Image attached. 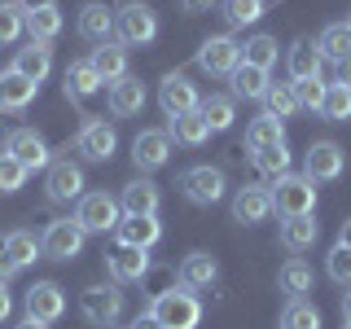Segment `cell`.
Returning <instances> with one entry per match:
<instances>
[{
  "label": "cell",
  "instance_id": "cell-56",
  "mask_svg": "<svg viewBox=\"0 0 351 329\" xmlns=\"http://www.w3.org/2000/svg\"><path fill=\"white\" fill-rule=\"evenodd\" d=\"M343 329H351V321H347V325H343Z\"/></svg>",
  "mask_w": 351,
  "mask_h": 329
},
{
  "label": "cell",
  "instance_id": "cell-16",
  "mask_svg": "<svg viewBox=\"0 0 351 329\" xmlns=\"http://www.w3.org/2000/svg\"><path fill=\"white\" fill-rule=\"evenodd\" d=\"M114 237H119V246H128V250H149V246H158L162 224H158V215H123L119 228H114Z\"/></svg>",
  "mask_w": 351,
  "mask_h": 329
},
{
  "label": "cell",
  "instance_id": "cell-33",
  "mask_svg": "<svg viewBox=\"0 0 351 329\" xmlns=\"http://www.w3.org/2000/svg\"><path fill=\"white\" fill-rule=\"evenodd\" d=\"M167 136H176L180 145L197 149V145H202L206 136H211V127H206L202 110H193V114H180V119H171V123H167Z\"/></svg>",
  "mask_w": 351,
  "mask_h": 329
},
{
  "label": "cell",
  "instance_id": "cell-7",
  "mask_svg": "<svg viewBox=\"0 0 351 329\" xmlns=\"http://www.w3.org/2000/svg\"><path fill=\"white\" fill-rule=\"evenodd\" d=\"M158 106H162V114H167V119L193 114V110L202 106V97H197V84L189 80V75H180V71L162 75V84H158Z\"/></svg>",
  "mask_w": 351,
  "mask_h": 329
},
{
  "label": "cell",
  "instance_id": "cell-27",
  "mask_svg": "<svg viewBox=\"0 0 351 329\" xmlns=\"http://www.w3.org/2000/svg\"><path fill=\"white\" fill-rule=\"evenodd\" d=\"M101 88L106 84H101V75L93 71V62H88V58L66 66V97H71V101H88V97H97Z\"/></svg>",
  "mask_w": 351,
  "mask_h": 329
},
{
  "label": "cell",
  "instance_id": "cell-19",
  "mask_svg": "<svg viewBox=\"0 0 351 329\" xmlns=\"http://www.w3.org/2000/svg\"><path fill=\"white\" fill-rule=\"evenodd\" d=\"M40 84H31L27 75H18L14 66L9 71H0V110H9V114H22L31 101H36Z\"/></svg>",
  "mask_w": 351,
  "mask_h": 329
},
{
  "label": "cell",
  "instance_id": "cell-38",
  "mask_svg": "<svg viewBox=\"0 0 351 329\" xmlns=\"http://www.w3.org/2000/svg\"><path fill=\"white\" fill-rule=\"evenodd\" d=\"M277 285H281V294H290V299H303V294L312 290V268H307L303 259H290V263L281 268Z\"/></svg>",
  "mask_w": 351,
  "mask_h": 329
},
{
  "label": "cell",
  "instance_id": "cell-3",
  "mask_svg": "<svg viewBox=\"0 0 351 329\" xmlns=\"http://www.w3.org/2000/svg\"><path fill=\"white\" fill-rule=\"evenodd\" d=\"M312 211H316V180L290 171L272 184V215L294 219V215H312Z\"/></svg>",
  "mask_w": 351,
  "mask_h": 329
},
{
  "label": "cell",
  "instance_id": "cell-29",
  "mask_svg": "<svg viewBox=\"0 0 351 329\" xmlns=\"http://www.w3.org/2000/svg\"><path fill=\"white\" fill-rule=\"evenodd\" d=\"M316 237H321V224H316V215L281 219V246H285V250H294V255H303L307 246H316Z\"/></svg>",
  "mask_w": 351,
  "mask_h": 329
},
{
  "label": "cell",
  "instance_id": "cell-37",
  "mask_svg": "<svg viewBox=\"0 0 351 329\" xmlns=\"http://www.w3.org/2000/svg\"><path fill=\"white\" fill-rule=\"evenodd\" d=\"M197 110H202V119H206L211 132H228L233 119H237V101H233V97H206Z\"/></svg>",
  "mask_w": 351,
  "mask_h": 329
},
{
  "label": "cell",
  "instance_id": "cell-42",
  "mask_svg": "<svg viewBox=\"0 0 351 329\" xmlns=\"http://www.w3.org/2000/svg\"><path fill=\"white\" fill-rule=\"evenodd\" d=\"M27 31V9L18 0H0V44H14Z\"/></svg>",
  "mask_w": 351,
  "mask_h": 329
},
{
  "label": "cell",
  "instance_id": "cell-24",
  "mask_svg": "<svg viewBox=\"0 0 351 329\" xmlns=\"http://www.w3.org/2000/svg\"><path fill=\"white\" fill-rule=\"evenodd\" d=\"M88 62H93V71H97V75H101V84H119V80L128 75V49H123L119 40L97 44Z\"/></svg>",
  "mask_w": 351,
  "mask_h": 329
},
{
  "label": "cell",
  "instance_id": "cell-50",
  "mask_svg": "<svg viewBox=\"0 0 351 329\" xmlns=\"http://www.w3.org/2000/svg\"><path fill=\"white\" fill-rule=\"evenodd\" d=\"M128 329H162V325H158V321H154V316H149V312H141V316H136V321H132Z\"/></svg>",
  "mask_w": 351,
  "mask_h": 329
},
{
  "label": "cell",
  "instance_id": "cell-15",
  "mask_svg": "<svg viewBox=\"0 0 351 329\" xmlns=\"http://www.w3.org/2000/svg\"><path fill=\"white\" fill-rule=\"evenodd\" d=\"M272 215V189L268 184H241L233 193V219L237 224H263Z\"/></svg>",
  "mask_w": 351,
  "mask_h": 329
},
{
  "label": "cell",
  "instance_id": "cell-44",
  "mask_svg": "<svg viewBox=\"0 0 351 329\" xmlns=\"http://www.w3.org/2000/svg\"><path fill=\"white\" fill-rule=\"evenodd\" d=\"M27 167L14 158V154H0V193H18L22 184H27Z\"/></svg>",
  "mask_w": 351,
  "mask_h": 329
},
{
  "label": "cell",
  "instance_id": "cell-31",
  "mask_svg": "<svg viewBox=\"0 0 351 329\" xmlns=\"http://www.w3.org/2000/svg\"><path fill=\"white\" fill-rule=\"evenodd\" d=\"M299 93H294V84H268V93H263V114H272V119H294L299 114Z\"/></svg>",
  "mask_w": 351,
  "mask_h": 329
},
{
  "label": "cell",
  "instance_id": "cell-4",
  "mask_svg": "<svg viewBox=\"0 0 351 329\" xmlns=\"http://www.w3.org/2000/svg\"><path fill=\"white\" fill-rule=\"evenodd\" d=\"M180 189H184V197H189L193 206H215L219 197L228 193V180H224L219 167H211V162H197V167H189L180 175Z\"/></svg>",
  "mask_w": 351,
  "mask_h": 329
},
{
  "label": "cell",
  "instance_id": "cell-23",
  "mask_svg": "<svg viewBox=\"0 0 351 329\" xmlns=\"http://www.w3.org/2000/svg\"><path fill=\"white\" fill-rule=\"evenodd\" d=\"M80 36L88 44H110L114 40V14L106 5H97V0H88L80 9Z\"/></svg>",
  "mask_w": 351,
  "mask_h": 329
},
{
  "label": "cell",
  "instance_id": "cell-9",
  "mask_svg": "<svg viewBox=\"0 0 351 329\" xmlns=\"http://www.w3.org/2000/svg\"><path fill=\"white\" fill-rule=\"evenodd\" d=\"M123 290L119 285H88V290L80 294V312H84V321H93V325H114L119 316H123Z\"/></svg>",
  "mask_w": 351,
  "mask_h": 329
},
{
  "label": "cell",
  "instance_id": "cell-20",
  "mask_svg": "<svg viewBox=\"0 0 351 329\" xmlns=\"http://www.w3.org/2000/svg\"><path fill=\"white\" fill-rule=\"evenodd\" d=\"M321 49H316V40H307V36H299L290 44V53H285V66H290V80L294 84H303V80H316L321 75Z\"/></svg>",
  "mask_w": 351,
  "mask_h": 329
},
{
  "label": "cell",
  "instance_id": "cell-45",
  "mask_svg": "<svg viewBox=\"0 0 351 329\" xmlns=\"http://www.w3.org/2000/svg\"><path fill=\"white\" fill-rule=\"evenodd\" d=\"M325 272H329V281L351 285V250H347V246H334V250L325 255Z\"/></svg>",
  "mask_w": 351,
  "mask_h": 329
},
{
  "label": "cell",
  "instance_id": "cell-49",
  "mask_svg": "<svg viewBox=\"0 0 351 329\" xmlns=\"http://www.w3.org/2000/svg\"><path fill=\"white\" fill-rule=\"evenodd\" d=\"M27 14H36V9H58V0H18Z\"/></svg>",
  "mask_w": 351,
  "mask_h": 329
},
{
  "label": "cell",
  "instance_id": "cell-41",
  "mask_svg": "<svg viewBox=\"0 0 351 329\" xmlns=\"http://www.w3.org/2000/svg\"><path fill=\"white\" fill-rule=\"evenodd\" d=\"M321 119H329V123H347V119H351V88L347 84H329L325 88Z\"/></svg>",
  "mask_w": 351,
  "mask_h": 329
},
{
  "label": "cell",
  "instance_id": "cell-54",
  "mask_svg": "<svg viewBox=\"0 0 351 329\" xmlns=\"http://www.w3.org/2000/svg\"><path fill=\"white\" fill-rule=\"evenodd\" d=\"M338 246H347V250H351V219L343 224V233H338Z\"/></svg>",
  "mask_w": 351,
  "mask_h": 329
},
{
  "label": "cell",
  "instance_id": "cell-52",
  "mask_svg": "<svg viewBox=\"0 0 351 329\" xmlns=\"http://www.w3.org/2000/svg\"><path fill=\"white\" fill-rule=\"evenodd\" d=\"M215 0H184V9H189V14H202V9H211Z\"/></svg>",
  "mask_w": 351,
  "mask_h": 329
},
{
  "label": "cell",
  "instance_id": "cell-18",
  "mask_svg": "<svg viewBox=\"0 0 351 329\" xmlns=\"http://www.w3.org/2000/svg\"><path fill=\"white\" fill-rule=\"evenodd\" d=\"M106 106H110V114H114V119H132V114H141V110H145V84H141L136 75H123L119 84H110Z\"/></svg>",
  "mask_w": 351,
  "mask_h": 329
},
{
  "label": "cell",
  "instance_id": "cell-17",
  "mask_svg": "<svg viewBox=\"0 0 351 329\" xmlns=\"http://www.w3.org/2000/svg\"><path fill=\"white\" fill-rule=\"evenodd\" d=\"M62 312H66V294H62L58 281H36V285L27 290V316H36V321L53 325Z\"/></svg>",
  "mask_w": 351,
  "mask_h": 329
},
{
  "label": "cell",
  "instance_id": "cell-51",
  "mask_svg": "<svg viewBox=\"0 0 351 329\" xmlns=\"http://www.w3.org/2000/svg\"><path fill=\"white\" fill-rule=\"evenodd\" d=\"M338 84H347V88H351V58L338 62Z\"/></svg>",
  "mask_w": 351,
  "mask_h": 329
},
{
  "label": "cell",
  "instance_id": "cell-22",
  "mask_svg": "<svg viewBox=\"0 0 351 329\" xmlns=\"http://www.w3.org/2000/svg\"><path fill=\"white\" fill-rule=\"evenodd\" d=\"M14 71L27 75L31 84H44V80H49V71H53V49H49V44H36V40L22 44V49L14 53Z\"/></svg>",
  "mask_w": 351,
  "mask_h": 329
},
{
  "label": "cell",
  "instance_id": "cell-25",
  "mask_svg": "<svg viewBox=\"0 0 351 329\" xmlns=\"http://www.w3.org/2000/svg\"><path fill=\"white\" fill-rule=\"evenodd\" d=\"M106 268H110V277H114V285L141 281V277L149 272V250H128V246H119L114 255L106 259Z\"/></svg>",
  "mask_w": 351,
  "mask_h": 329
},
{
  "label": "cell",
  "instance_id": "cell-6",
  "mask_svg": "<svg viewBox=\"0 0 351 329\" xmlns=\"http://www.w3.org/2000/svg\"><path fill=\"white\" fill-rule=\"evenodd\" d=\"M84 237L88 233L75 224V219H53V224L44 228V237H40V250H44V259H53V263H71L84 250Z\"/></svg>",
  "mask_w": 351,
  "mask_h": 329
},
{
  "label": "cell",
  "instance_id": "cell-40",
  "mask_svg": "<svg viewBox=\"0 0 351 329\" xmlns=\"http://www.w3.org/2000/svg\"><path fill=\"white\" fill-rule=\"evenodd\" d=\"M281 329H321V307H312L307 299H290L281 312Z\"/></svg>",
  "mask_w": 351,
  "mask_h": 329
},
{
  "label": "cell",
  "instance_id": "cell-57",
  "mask_svg": "<svg viewBox=\"0 0 351 329\" xmlns=\"http://www.w3.org/2000/svg\"><path fill=\"white\" fill-rule=\"evenodd\" d=\"M347 27H351V18H347Z\"/></svg>",
  "mask_w": 351,
  "mask_h": 329
},
{
  "label": "cell",
  "instance_id": "cell-28",
  "mask_svg": "<svg viewBox=\"0 0 351 329\" xmlns=\"http://www.w3.org/2000/svg\"><path fill=\"white\" fill-rule=\"evenodd\" d=\"M228 84H233V101H263V93H268V71H259V66H246L241 62L233 75H228Z\"/></svg>",
  "mask_w": 351,
  "mask_h": 329
},
{
  "label": "cell",
  "instance_id": "cell-55",
  "mask_svg": "<svg viewBox=\"0 0 351 329\" xmlns=\"http://www.w3.org/2000/svg\"><path fill=\"white\" fill-rule=\"evenodd\" d=\"M343 321H351V285H347V294H343Z\"/></svg>",
  "mask_w": 351,
  "mask_h": 329
},
{
  "label": "cell",
  "instance_id": "cell-34",
  "mask_svg": "<svg viewBox=\"0 0 351 329\" xmlns=\"http://www.w3.org/2000/svg\"><path fill=\"white\" fill-rule=\"evenodd\" d=\"M250 158H255V171L263 175V180H272V184H277L281 175H290V145H268V149H255Z\"/></svg>",
  "mask_w": 351,
  "mask_h": 329
},
{
  "label": "cell",
  "instance_id": "cell-8",
  "mask_svg": "<svg viewBox=\"0 0 351 329\" xmlns=\"http://www.w3.org/2000/svg\"><path fill=\"white\" fill-rule=\"evenodd\" d=\"M193 62H197V71H206V75H233L241 66V44L233 36H211V40L197 44Z\"/></svg>",
  "mask_w": 351,
  "mask_h": 329
},
{
  "label": "cell",
  "instance_id": "cell-2",
  "mask_svg": "<svg viewBox=\"0 0 351 329\" xmlns=\"http://www.w3.org/2000/svg\"><path fill=\"white\" fill-rule=\"evenodd\" d=\"M114 36L123 49H145V44L158 40V14L149 5H141V0H132L114 14Z\"/></svg>",
  "mask_w": 351,
  "mask_h": 329
},
{
  "label": "cell",
  "instance_id": "cell-35",
  "mask_svg": "<svg viewBox=\"0 0 351 329\" xmlns=\"http://www.w3.org/2000/svg\"><path fill=\"white\" fill-rule=\"evenodd\" d=\"M316 49H321V58H329V62L351 58V27L347 22H329L321 31V40H316Z\"/></svg>",
  "mask_w": 351,
  "mask_h": 329
},
{
  "label": "cell",
  "instance_id": "cell-11",
  "mask_svg": "<svg viewBox=\"0 0 351 329\" xmlns=\"http://www.w3.org/2000/svg\"><path fill=\"white\" fill-rule=\"evenodd\" d=\"M84 167L71 158H58L49 162V180H44V193H49V202H80L84 197Z\"/></svg>",
  "mask_w": 351,
  "mask_h": 329
},
{
  "label": "cell",
  "instance_id": "cell-21",
  "mask_svg": "<svg viewBox=\"0 0 351 329\" xmlns=\"http://www.w3.org/2000/svg\"><path fill=\"white\" fill-rule=\"evenodd\" d=\"M158 202H162V193H158V184L154 180H128L123 184V193H119V206H123L128 215H158Z\"/></svg>",
  "mask_w": 351,
  "mask_h": 329
},
{
  "label": "cell",
  "instance_id": "cell-39",
  "mask_svg": "<svg viewBox=\"0 0 351 329\" xmlns=\"http://www.w3.org/2000/svg\"><path fill=\"white\" fill-rule=\"evenodd\" d=\"M27 36L36 44H49L62 36V14L58 9H36V14H27Z\"/></svg>",
  "mask_w": 351,
  "mask_h": 329
},
{
  "label": "cell",
  "instance_id": "cell-5",
  "mask_svg": "<svg viewBox=\"0 0 351 329\" xmlns=\"http://www.w3.org/2000/svg\"><path fill=\"white\" fill-rule=\"evenodd\" d=\"M123 206H119V197L110 193H84L80 206H75V224L84 228V233H110V228H119V215Z\"/></svg>",
  "mask_w": 351,
  "mask_h": 329
},
{
  "label": "cell",
  "instance_id": "cell-13",
  "mask_svg": "<svg viewBox=\"0 0 351 329\" xmlns=\"http://www.w3.org/2000/svg\"><path fill=\"white\" fill-rule=\"evenodd\" d=\"M343 167H347V154H343V145H334V141H316V145L303 154V175L316 180V184L338 180Z\"/></svg>",
  "mask_w": 351,
  "mask_h": 329
},
{
  "label": "cell",
  "instance_id": "cell-10",
  "mask_svg": "<svg viewBox=\"0 0 351 329\" xmlns=\"http://www.w3.org/2000/svg\"><path fill=\"white\" fill-rule=\"evenodd\" d=\"M119 149V132L106 123V119H88L80 127V136H75V154L88 162H110Z\"/></svg>",
  "mask_w": 351,
  "mask_h": 329
},
{
  "label": "cell",
  "instance_id": "cell-30",
  "mask_svg": "<svg viewBox=\"0 0 351 329\" xmlns=\"http://www.w3.org/2000/svg\"><path fill=\"white\" fill-rule=\"evenodd\" d=\"M268 145H285V123H281V119H272V114L250 119V127H246V149L255 154V149H268Z\"/></svg>",
  "mask_w": 351,
  "mask_h": 329
},
{
  "label": "cell",
  "instance_id": "cell-53",
  "mask_svg": "<svg viewBox=\"0 0 351 329\" xmlns=\"http://www.w3.org/2000/svg\"><path fill=\"white\" fill-rule=\"evenodd\" d=\"M14 329H49V325H44V321H36V316H27V321H18Z\"/></svg>",
  "mask_w": 351,
  "mask_h": 329
},
{
  "label": "cell",
  "instance_id": "cell-43",
  "mask_svg": "<svg viewBox=\"0 0 351 329\" xmlns=\"http://www.w3.org/2000/svg\"><path fill=\"white\" fill-rule=\"evenodd\" d=\"M224 18L228 27H255V22L263 18V0H224Z\"/></svg>",
  "mask_w": 351,
  "mask_h": 329
},
{
  "label": "cell",
  "instance_id": "cell-1",
  "mask_svg": "<svg viewBox=\"0 0 351 329\" xmlns=\"http://www.w3.org/2000/svg\"><path fill=\"white\" fill-rule=\"evenodd\" d=\"M149 316H154V321H158L162 329H197V321H202V303H197V294H193V290L176 285V290L154 294Z\"/></svg>",
  "mask_w": 351,
  "mask_h": 329
},
{
  "label": "cell",
  "instance_id": "cell-26",
  "mask_svg": "<svg viewBox=\"0 0 351 329\" xmlns=\"http://www.w3.org/2000/svg\"><path fill=\"white\" fill-rule=\"evenodd\" d=\"M215 277H219V263L206 250H193V255L180 259V285L184 290H206V285H215Z\"/></svg>",
  "mask_w": 351,
  "mask_h": 329
},
{
  "label": "cell",
  "instance_id": "cell-48",
  "mask_svg": "<svg viewBox=\"0 0 351 329\" xmlns=\"http://www.w3.org/2000/svg\"><path fill=\"white\" fill-rule=\"evenodd\" d=\"M9 312H14V294H9V285L0 281V321H9Z\"/></svg>",
  "mask_w": 351,
  "mask_h": 329
},
{
  "label": "cell",
  "instance_id": "cell-36",
  "mask_svg": "<svg viewBox=\"0 0 351 329\" xmlns=\"http://www.w3.org/2000/svg\"><path fill=\"white\" fill-rule=\"evenodd\" d=\"M281 58V44L272 36H250L241 44V62L246 66H259V71H272V62Z\"/></svg>",
  "mask_w": 351,
  "mask_h": 329
},
{
  "label": "cell",
  "instance_id": "cell-32",
  "mask_svg": "<svg viewBox=\"0 0 351 329\" xmlns=\"http://www.w3.org/2000/svg\"><path fill=\"white\" fill-rule=\"evenodd\" d=\"M0 250H5V255L18 263V272H22V268H31V263H36V259L44 255V250H40V237H36V233H27V228L9 233L5 241H0Z\"/></svg>",
  "mask_w": 351,
  "mask_h": 329
},
{
  "label": "cell",
  "instance_id": "cell-47",
  "mask_svg": "<svg viewBox=\"0 0 351 329\" xmlns=\"http://www.w3.org/2000/svg\"><path fill=\"white\" fill-rule=\"evenodd\" d=\"M14 277H18V263H14V259H9V255H5V250H0V281H5V285H9V281H14Z\"/></svg>",
  "mask_w": 351,
  "mask_h": 329
},
{
  "label": "cell",
  "instance_id": "cell-46",
  "mask_svg": "<svg viewBox=\"0 0 351 329\" xmlns=\"http://www.w3.org/2000/svg\"><path fill=\"white\" fill-rule=\"evenodd\" d=\"M325 88H329V84H321V75H316V80L294 84V93H299V106H303V110H312V114H321V106H325Z\"/></svg>",
  "mask_w": 351,
  "mask_h": 329
},
{
  "label": "cell",
  "instance_id": "cell-12",
  "mask_svg": "<svg viewBox=\"0 0 351 329\" xmlns=\"http://www.w3.org/2000/svg\"><path fill=\"white\" fill-rule=\"evenodd\" d=\"M5 154H14V158H18L27 171H40V167H49V162H53L49 141H44L36 127H14V132L5 136Z\"/></svg>",
  "mask_w": 351,
  "mask_h": 329
},
{
  "label": "cell",
  "instance_id": "cell-14",
  "mask_svg": "<svg viewBox=\"0 0 351 329\" xmlns=\"http://www.w3.org/2000/svg\"><path fill=\"white\" fill-rule=\"evenodd\" d=\"M167 158H171V136L167 132H158V127L136 132V141H132V162H136V171H158Z\"/></svg>",
  "mask_w": 351,
  "mask_h": 329
}]
</instances>
